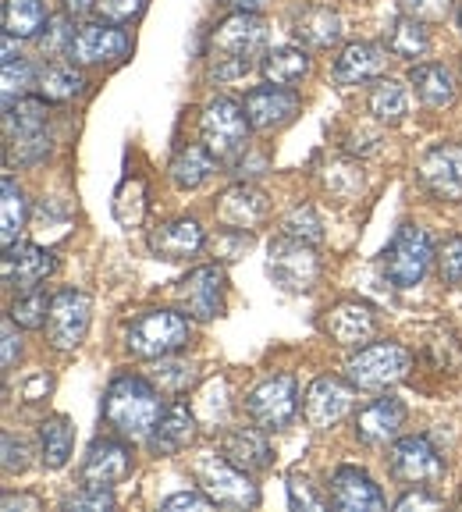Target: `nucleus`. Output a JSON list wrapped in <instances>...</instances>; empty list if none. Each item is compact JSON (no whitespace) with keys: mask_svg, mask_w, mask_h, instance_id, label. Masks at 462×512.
Listing matches in <instances>:
<instances>
[{"mask_svg":"<svg viewBox=\"0 0 462 512\" xmlns=\"http://www.w3.org/2000/svg\"><path fill=\"white\" fill-rule=\"evenodd\" d=\"M100 413H104L107 427H111L118 438H128V441L150 438L160 413H164V406H160V388L150 377L121 374L107 384Z\"/></svg>","mask_w":462,"mask_h":512,"instance_id":"f257e3e1","label":"nucleus"},{"mask_svg":"<svg viewBox=\"0 0 462 512\" xmlns=\"http://www.w3.org/2000/svg\"><path fill=\"white\" fill-rule=\"evenodd\" d=\"M192 342V320L175 310H146L125 331V349L136 360H160Z\"/></svg>","mask_w":462,"mask_h":512,"instance_id":"f03ea898","label":"nucleus"},{"mask_svg":"<svg viewBox=\"0 0 462 512\" xmlns=\"http://www.w3.org/2000/svg\"><path fill=\"white\" fill-rule=\"evenodd\" d=\"M192 473L221 509H253V505H260V488L249 480V470L235 466L224 452H214V448L200 452L192 459Z\"/></svg>","mask_w":462,"mask_h":512,"instance_id":"7ed1b4c3","label":"nucleus"},{"mask_svg":"<svg viewBox=\"0 0 462 512\" xmlns=\"http://www.w3.org/2000/svg\"><path fill=\"white\" fill-rule=\"evenodd\" d=\"M413 370V352L399 342H374L363 345L349 360L345 374L359 392H388L399 381H406Z\"/></svg>","mask_w":462,"mask_h":512,"instance_id":"20e7f679","label":"nucleus"},{"mask_svg":"<svg viewBox=\"0 0 462 512\" xmlns=\"http://www.w3.org/2000/svg\"><path fill=\"white\" fill-rule=\"evenodd\" d=\"M249 114L239 100L231 96H217L203 107L200 118V136L207 143V150L214 153L217 160H242L249 143Z\"/></svg>","mask_w":462,"mask_h":512,"instance_id":"39448f33","label":"nucleus"},{"mask_svg":"<svg viewBox=\"0 0 462 512\" xmlns=\"http://www.w3.org/2000/svg\"><path fill=\"white\" fill-rule=\"evenodd\" d=\"M434 264V246H431V235L423 232L420 224H402L391 246L384 249L381 256V271L384 278L391 281L395 288H416L427 271Z\"/></svg>","mask_w":462,"mask_h":512,"instance_id":"423d86ee","label":"nucleus"},{"mask_svg":"<svg viewBox=\"0 0 462 512\" xmlns=\"http://www.w3.org/2000/svg\"><path fill=\"white\" fill-rule=\"evenodd\" d=\"M267 278H271L281 292H288V296H303V292H310L320 278L317 246L292 239V235L274 239L271 249H267Z\"/></svg>","mask_w":462,"mask_h":512,"instance_id":"0eeeda50","label":"nucleus"},{"mask_svg":"<svg viewBox=\"0 0 462 512\" xmlns=\"http://www.w3.org/2000/svg\"><path fill=\"white\" fill-rule=\"evenodd\" d=\"M89 320H93V299L79 288H61L50 303L47 317V342L57 352H72L82 345L89 331Z\"/></svg>","mask_w":462,"mask_h":512,"instance_id":"6e6552de","label":"nucleus"},{"mask_svg":"<svg viewBox=\"0 0 462 512\" xmlns=\"http://www.w3.org/2000/svg\"><path fill=\"white\" fill-rule=\"evenodd\" d=\"M224 296H228V274L221 264H203L189 271L175 285V299L182 313L192 320H214L224 313Z\"/></svg>","mask_w":462,"mask_h":512,"instance_id":"1a4fd4ad","label":"nucleus"},{"mask_svg":"<svg viewBox=\"0 0 462 512\" xmlns=\"http://www.w3.org/2000/svg\"><path fill=\"white\" fill-rule=\"evenodd\" d=\"M246 413L253 416L263 431H281L295 420L299 413V388H295L292 374L267 377L246 395Z\"/></svg>","mask_w":462,"mask_h":512,"instance_id":"9d476101","label":"nucleus"},{"mask_svg":"<svg viewBox=\"0 0 462 512\" xmlns=\"http://www.w3.org/2000/svg\"><path fill=\"white\" fill-rule=\"evenodd\" d=\"M391 473L413 488H431L434 480L445 473V456H441L434 441L427 434H409V438H395L391 445Z\"/></svg>","mask_w":462,"mask_h":512,"instance_id":"9b49d317","label":"nucleus"},{"mask_svg":"<svg viewBox=\"0 0 462 512\" xmlns=\"http://www.w3.org/2000/svg\"><path fill=\"white\" fill-rule=\"evenodd\" d=\"M128 50H132V36L121 25L100 18V22L79 25L68 57H72V64H107V61H121Z\"/></svg>","mask_w":462,"mask_h":512,"instance_id":"f8f14e48","label":"nucleus"},{"mask_svg":"<svg viewBox=\"0 0 462 512\" xmlns=\"http://www.w3.org/2000/svg\"><path fill=\"white\" fill-rule=\"evenodd\" d=\"M242 107H246L249 125H253L256 132H274V128H285L288 121H295L303 100L295 96V89L267 82V86L249 89L246 100H242Z\"/></svg>","mask_w":462,"mask_h":512,"instance_id":"ddd939ff","label":"nucleus"},{"mask_svg":"<svg viewBox=\"0 0 462 512\" xmlns=\"http://www.w3.org/2000/svg\"><path fill=\"white\" fill-rule=\"evenodd\" d=\"M352 388L356 384H345L338 377H317L310 384V392H306V402H303V413L310 420L313 431H327V427L342 424L345 416L352 413Z\"/></svg>","mask_w":462,"mask_h":512,"instance_id":"4468645a","label":"nucleus"},{"mask_svg":"<svg viewBox=\"0 0 462 512\" xmlns=\"http://www.w3.org/2000/svg\"><path fill=\"white\" fill-rule=\"evenodd\" d=\"M324 331L335 338L342 349H363V345H370L377 335V313L370 303L342 299V303H335L327 310Z\"/></svg>","mask_w":462,"mask_h":512,"instance_id":"2eb2a0df","label":"nucleus"},{"mask_svg":"<svg viewBox=\"0 0 462 512\" xmlns=\"http://www.w3.org/2000/svg\"><path fill=\"white\" fill-rule=\"evenodd\" d=\"M136 459H132V448L118 438H96L89 445L86 459H82V484H93V488H114L132 473Z\"/></svg>","mask_w":462,"mask_h":512,"instance_id":"dca6fc26","label":"nucleus"},{"mask_svg":"<svg viewBox=\"0 0 462 512\" xmlns=\"http://www.w3.org/2000/svg\"><path fill=\"white\" fill-rule=\"evenodd\" d=\"M327 498L331 505L342 512H381L384 509V495L374 484L367 470L359 466H338L331 473V484H327Z\"/></svg>","mask_w":462,"mask_h":512,"instance_id":"f3484780","label":"nucleus"},{"mask_svg":"<svg viewBox=\"0 0 462 512\" xmlns=\"http://www.w3.org/2000/svg\"><path fill=\"white\" fill-rule=\"evenodd\" d=\"M214 214L224 228L253 232V228H260V224L267 221V214H271V200H267V192L256 189V185L239 182V185H231V189L221 192Z\"/></svg>","mask_w":462,"mask_h":512,"instance_id":"a211bd4d","label":"nucleus"},{"mask_svg":"<svg viewBox=\"0 0 462 512\" xmlns=\"http://www.w3.org/2000/svg\"><path fill=\"white\" fill-rule=\"evenodd\" d=\"M263 43H267V22L260 18V11H235L210 36L214 54H231V57H256V50Z\"/></svg>","mask_w":462,"mask_h":512,"instance_id":"6ab92c4d","label":"nucleus"},{"mask_svg":"<svg viewBox=\"0 0 462 512\" xmlns=\"http://www.w3.org/2000/svg\"><path fill=\"white\" fill-rule=\"evenodd\" d=\"M54 267V253L36 246V242H15V246L4 249V285L18 288V292L40 288V281H47Z\"/></svg>","mask_w":462,"mask_h":512,"instance_id":"aec40b11","label":"nucleus"},{"mask_svg":"<svg viewBox=\"0 0 462 512\" xmlns=\"http://www.w3.org/2000/svg\"><path fill=\"white\" fill-rule=\"evenodd\" d=\"M420 182L438 196V200H462V146L438 143L423 153Z\"/></svg>","mask_w":462,"mask_h":512,"instance_id":"412c9836","label":"nucleus"},{"mask_svg":"<svg viewBox=\"0 0 462 512\" xmlns=\"http://www.w3.org/2000/svg\"><path fill=\"white\" fill-rule=\"evenodd\" d=\"M406 416V402L395 399V395H381L356 413V438L363 445H388L402 434Z\"/></svg>","mask_w":462,"mask_h":512,"instance_id":"4be33fe9","label":"nucleus"},{"mask_svg":"<svg viewBox=\"0 0 462 512\" xmlns=\"http://www.w3.org/2000/svg\"><path fill=\"white\" fill-rule=\"evenodd\" d=\"M146 242H150V253L160 260H189L207 246V232L196 217H175V221L157 224Z\"/></svg>","mask_w":462,"mask_h":512,"instance_id":"5701e85b","label":"nucleus"},{"mask_svg":"<svg viewBox=\"0 0 462 512\" xmlns=\"http://www.w3.org/2000/svg\"><path fill=\"white\" fill-rule=\"evenodd\" d=\"M196 438V409H189L185 402H171L164 413H160L157 427L150 431L146 445H150L153 456H178L182 448L192 445Z\"/></svg>","mask_w":462,"mask_h":512,"instance_id":"b1692460","label":"nucleus"},{"mask_svg":"<svg viewBox=\"0 0 462 512\" xmlns=\"http://www.w3.org/2000/svg\"><path fill=\"white\" fill-rule=\"evenodd\" d=\"M388 43H349L335 61L338 86H359V82L381 79L388 68Z\"/></svg>","mask_w":462,"mask_h":512,"instance_id":"393cba45","label":"nucleus"},{"mask_svg":"<svg viewBox=\"0 0 462 512\" xmlns=\"http://www.w3.org/2000/svg\"><path fill=\"white\" fill-rule=\"evenodd\" d=\"M292 32L295 40H303L306 47L313 50H331L342 43V15L331 8H320V4H313V8H303L292 15Z\"/></svg>","mask_w":462,"mask_h":512,"instance_id":"a878e982","label":"nucleus"},{"mask_svg":"<svg viewBox=\"0 0 462 512\" xmlns=\"http://www.w3.org/2000/svg\"><path fill=\"white\" fill-rule=\"evenodd\" d=\"M409 86L416 89V100H420L423 107H434V111H438V107H452L455 93H459L455 75L438 61L413 64V68H409Z\"/></svg>","mask_w":462,"mask_h":512,"instance_id":"bb28decb","label":"nucleus"},{"mask_svg":"<svg viewBox=\"0 0 462 512\" xmlns=\"http://www.w3.org/2000/svg\"><path fill=\"white\" fill-rule=\"evenodd\" d=\"M221 452L231 463L249 473H260L271 466V441H267L263 427H239V431H231L228 438H224Z\"/></svg>","mask_w":462,"mask_h":512,"instance_id":"cd10ccee","label":"nucleus"},{"mask_svg":"<svg viewBox=\"0 0 462 512\" xmlns=\"http://www.w3.org/2000/svg\"><path fill=\"white\" fill-rule=\"evenodd\" d=\"M260 72H263V79L274 82V86L292 89L313 72V61H310V54H306L303 47H274V50H267V54H263Z\"/></svg>","mask_w":462,"mask_h":512,"instance_id":"c85d7f7f","label":"nucleus"},{"mask_svg":"<svg viewBox=\"0 0 462 512\" xmlns=\"http://www.w3.org/2000/svg\"><path fill=\"white\" fill-rule=\"evenodd\" d=\"M72 448H75V427L72 420L64 413H54L47 416L40 424V459L47 470H61L68 466L72 459Z\"/></svg>","mask_w":462,"mask_h":512,"instance_id":"c756f323","label":"nucleus"},{"mask_svg":"<svg viewBox=\"0 0 462 512\" xmlns=\"http://www.w3.org/2000/svg\"><path fill=\"white\" fill-rule=\"evenodd\" d=\"M217 171V157L207 150V143H192L185 150H178V157L171 160V182L178 189H200L203 182H210V175Z\"/></svg>","mask_w":462,"mask_h":512,"instance_id":"7c9ffc66","label":"nucleus"},{"mask_svg":"<svg viewBox=\"0 0 462 512\" xmlns=\"http://www.w3.org/2000/svg\"><path fill=\"white\" fill-rule=\"evenodd\" d=\"M388 50L395 57H402V61H416V57H423L427 50H431V32H427V22H420V18H395L388 29Z\"/></svg>","mask_w":462,"mask_h":512,"instance_id":"2f4dec72","label":"nucleus"},{"mask_svg":"<svg viewBox=\"0 0 462 512\" xmlns=\"http://www.w3.org/2000/svg\"><path fill=\"white\" fill-rule=\"evenodd\" d=\"M82 89H86V79H82V72L75 64H50V68L40 72V79H36V93L43 100H50V104H68Z\"/></svg>","mask_w":462,"mask_h":512,"instance_id":"473e14b6","label":"nucleus"},{"mask_svg":"<svg viewBox=\"0 0 462 512\" xmlns=\"http://www.w3.org/2000/svg\"><path fill=\"white\" fill-rule=\"evenodd\" d=\"M25 224H29V200H25V192L18 189L15 178L4 175V200H0V242H4V249L15 246L18 235L25 232Z\"/></svg>","mask_w":462,"mask_h":512,"instance_id":"72a5a7b5","label":"nucleus"},{"mask_svg":"<svg viewBox=\"0 0 462 512\" xmlns=\"http://www.w3.org/2000/svg\"><path fill=\"white\" fill-rule=\"evenodd\" d=\"M47 22L50 15L43 0H4V32H11L18 40L40 36Z\"/></svg>","mask_w":462,"mask_h":512,"instance_id":"f704fd0d","label":"nucleus"},{"mask_svg":"<svg viewBox=\"0 0 462 512\" xmlns=\"http://www.w3.org/2000/svg\"><path fill=\"white\" fill-rule=\"evenodd\" d=\"M370 114L381 125H399L409 114V89L399 79H381L370 93Z\"/></svg>","mask_w":462,"mask_h":512,"instance_id":"c9c22d12","label":"nucleus"},{"mask_svg":"<svg viewBox=\"0 0 462 512\" xmlns=\"http://www.w3.org/2000/svg\"><path fill=\"white\" fill-rule=\"evenodd\" d=\"M150 381L157 384L160 392H189L192 384H196V367H192L189 360H175V352L171 356H160V360H153L150 367Z\"/></svg>","mask_w":462,"mask_h":512,"instance_id":"e433bc0d","label":"nucleus"},{"mask_svg":"<svg viewBox=\"0 0 462 512\" xmlns=\"http://www.w3.org/2000/svg\"><path fill=\"white\" fill-rule=\"evenodd\" d=\"M50 157V128H36V132H15L8 136V160L22 164V168H36Z\"/></svg>","mask_w":462,"mask_h":512,"instance_id":"4c0bfd02","label":"nucleus"},{"mask_svg":"<svg viewBox=\"0 0 462 512\" xmlns=\"http://www.w3.org/2000/svg\"><path fill=\"white\" fill-rule=\"evenodd\" d=\"M281 235H292V239H299V242L320 246V239H324V221H320L317 207L299 203V207L288 210L285 221H281Z\"/></svg>","mask_w":462,"mask_h":512,"instance_id":"58836bf2","label":"nucleus"},{"mask_svg":"<svg viewBox=\"0 0 462 512\" xmlns=\"http://www.w3.org/2000/svg\"><path fill=\"white\" fill-rule=\"evenodd\" d=\"M50 303L54 296H47L43 288H32V292H18L15 306H11V317L22 324V328H47Z\"/></svg>","mask_w":462,"mask_h":512,"instance_id":"ea45409f","label":"nucleus"},{"mask_svg":"<svg viewBox=\"0 0 462 512\" xmlns=\"http://www.w3.org/2000/svg\"><path fill=\"white\" fill-rule=\"evenodd\" d=\"M288 505L292 509H303V512H324L327 505H331V498H324L317 491V484H313L306 473H288Z\"/></svg>","mask_w":462,"mask_h":512,"instance_id":"a19ab883","label":"nucleus"},{"mask_svg":"<svg viewBox=\"0 0 462 512\" xmlns=\"http://www.w3.org/2000/svg\"><path fill=\"white\" fill-rule=\"evenodd\" d=\"M196 416H203L207 424H224L228 420V381L224 377L207 381V388L200 392V402H196Z\"/></svg>","mask_w":462,"mask_h":512,"instance_id":"79ce46f5","label":"nucleus"},{"mask_svg":"<svg viewBox=\"0 0 462 512\" xmlns=\"http://www.w3.org/2000/svg\"><path fill=\"white\" fill-rule=\"evenodd\" d=\"M36 79H40V75L32 72V64L22 61V57L4 64V107L18 104V100L36 86Z\"/></svg>","mask_w":462,"mask_h":512,"instance_id":"37998d69","label":"nucleus"},{"mask_svg":"<svg viewBox=\"0 0 462 512\" xmlns=\"http://www.w3.org/2000/svg\"><path fill=\"white\" fill-rule=\"evenodd\" d=\"M72 18H75V15H68V11H64L61 18H50V22H47V32H40V47H43V54H50V57H68V50H72V43H75Z\"/></svg>","mask_w":462,"mask_h":512,"instance_id":"c03bdc74","label":"nucleus"},{"mask_svg":"<svg viewBox=\"0 0 462 512\" xmlns=\"http://www.w3.org/2000/svg\"><path fill=\"white\" fill-rule=\"evenodd\" d=\"M438 271L445 285H462V235H452V239L441 242Z\"/></svg>","mask_w":462,"mask_h":512,"instance_id":"a18cd8bd","label":"nucleus"},{"mask_svg":"<svg viewBox=\"0 0 462 512\" xmlns=\"http://www.w3.org/2000/svg\"><path fill=\"white\" fill-rule=\"evenodd\" d=\"M64 509H72V512H82V509L104 512V509H114V495H111V488H93V484H82V488L75 491L68 502H64Z\"/></svg>","mask_w":462,"mask_h":512,"instance_id":"49530a36","label":"nucleus"},{"mask_svg":"<svg viewBox=\"0 0 462 512\" xmlns=\"http://www.w3.org/2000/svg\"><path fill=\"white\" fill-rule=\"evenodd\" d=\"M402 15L420 18V22H445L452 15V0H399Z\"/></svg>","mask_w":462,"mask_h":512,"instance_id":"de8ad7c7","label":"nucleus"},{"mask_svg":"<svg viewBox=\"0 0 462 512\" xmlns=\"http://www.w3.org/2000/svg\"><path fill=\"white\" fill-rule=\"evenodd\" d=\"M253 68V57H231V54H210V79L235 82Z\"/></svg>","mask_w":462,"mask_h":512,"instance_id":"09e8293b","label":"nucleus"},{"mask_svg":"<svg viewBox=\"0 0 462 512\" xmlns=\"http://www.w3.org/2000/svg\"><path fill=\"white\" fill-rule=\"evenodd\" d=\"M143 8H146V0H100V4H96L100 18H104V22H114V25L132 22Z\"/></svg>","mask_w":462,"mask_h":512,"instance_id":"8fccbe9b","label":"nucleus"},{"mask_svg":"<svg viewBox=\"0 0 462 512\" xmlns=\"http://www.w3.org/2000/svg\"><path fill=\"white\" fill-rule=\"evenodd\" d=\"M22 324H18L15 317H4V331H0V338H4V345H0V363H4V370H11L18 363V356H22Z\"/></svg>","mask_w":462,"mask_h":512,"instance_id":"3c124183","label":"nucleus"},{"mask_svg":"<svg viewBox=\"0 0 462 512\" xmlns=\"http://www.w3.org/2000/svg\"><path fill=\"white\" fill-rule=\"evenodd\" d=\"M29 466V445L22 438H15L11 431H4V473L15 477Z\"/></svg>","mask_w":462,"mask_h":512,"instance_id":"603ef678","label":"nucleus"},{"mask_svg":"<svg viewBox=\"0 0 462 512\" xmlns=\"http://www.w3.org/2000/svg\"><path fill=\"white\" fill-rule=\"evenodd\" d=\"M214 498L207 495V491H182V495H171L164 498V505L160 509L164 512H175V509H196V512H210L214 509Z\"/></svg>","mask_w":462,"mask_h":512,"instance_id":"864d4df0","label":"nucleus"},{"mask_svg":"<svg viewBox=\"0 0 462 512\" xmlns=\"http://www.w3.org/2000/svg\"><path fill=\"white\" fill-rule=\"evenodd\" d=\"M395 509H399V512H409V509H441V498L431 495L427 488H413V491H406L399 502H395Z\"/></svg>","mask_w":462,"mask_h":512,"instance_id":"5fc2aeb1","label":"nucleus"},{"mask_svg":"<svg viewBox=\"0 0 462 512\" xmlns=\"http://www.w3.org/2000/svg\"><path fill=\"white\" fill-rule=\"evenodd\" d=\"M50 388H54V377H50L47 370H40V374H32L29 381L22 384V399L25 402H43L50 395Z\"/></svg>","mask_w":462,"mask_h":512,"instance_id":"6e6d98bb","label":"nucleus"},{"mask_svg":"<svg viewBox=\"0 0 462 512\" xmlns=\"http://www.w3.org/2000/svg\"><path fill=\"white\" fill-rule=\"evenodd\" d=\"M4 509H32V512H40V502L36 498H25V495H4Z\"/></svg>","mask_w":462,"mask_h":512,"instance_id":"4d7b16f0","label":"nucleus"},{"mask_svg":"<svg viewBox=\"0 0 462 512\" xmlns=\"http://www.w3.org/2000/svg\"><path fill=\"white\" fill-rule=\"evenodd\" d=\"M96 4H100V0H64V11H68V15H86Z\"/></svg>","mask_w":462,"mask_h":512,"instance_id":"13d9d810","label":"nucleus"},{"mask_svg":"<svg viewBox=\"0 0 462 512\" xmlns=\"http://www.w3.org/2000/svg\"><path fill=\"white\" fill-rule=\"evenodd\" d=\"M228 8H235V11H263L271 0H224Z\"/></svg>","mask_w":462,"mask_h":512,"instance_id":"bf43d9fd","label":"nucleus"},{"mask_svg":"<svg viewBox=\"0 0 462 512\" xmlns=\"http://www.w3.org/2000/svg\"><path fill=\"white\" fill-rule=\"evenodd\" d=\"M15 40H18V36H11V32H4V64H8V61H15V57H18Z\"/></svg>","mask_w":462,"mask_h":512,"instance_id":"052dcab7","label":"nucleus"},{"mask_svg":"<svg viewBox=\"0 0 462 512\" xmlns=\"http://www.w3.org/2000/svg\"><path fill=\"white\" fill-rule=\"evenodd\" d=\"M455 22H459V36H462V8H459V18H455Z\"/></svg>","mask_w":462,"mask_h":512,"instance_id":"680f3d73","label":"nucleus"}]
</instances>
